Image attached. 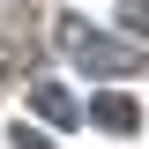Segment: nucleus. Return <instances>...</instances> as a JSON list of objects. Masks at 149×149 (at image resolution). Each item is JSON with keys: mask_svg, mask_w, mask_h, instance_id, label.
<instances>
[{"mask_svg": "<svg viewBox=\"0 0 149 149\" xmlns=\"http://www.w3.org/2000/svg\"><path fill=\"white\" fill-rule=\"evenodd\" d=\"M52 37H60V52H67L82 74H134V67H142V52H134L127 37H112V30H90L82 15H60V30H52Z\"/></svg>", "mask_w": 149, "mask_h": 149, "instance_id": "obj_1", "label": "nucleus"}, {"mask_svg": "<svg viewBox=\"0 0 149 149\" xmlns=\"http://www.w3.org/2000/svg\"><path fill=\"white\" fill-rule=\"evenodd\" d=\"M82 119L104 127V134H134V127H142V104H134L127 90H97L90 104H82Z\"/></svg>", "mask_w": 149, "mask_h": 149, "instance_id": "obj_2", "label": "nucleus"}, {"mask_svg": "<svg viewBox=\"0 0 149 149\" xmlns=\"http://www.w3.org/2000/svg\"><path fill=\"white\" fill-rule=\"evenodd\" d=\"M30 112H37V119H52V127H82V104H74L60 82H30Z\"/></svg>", "mask_w": 149, "mask_h": 149, "instance_id": "obj_3", "label": "nucleus"}, {"mask_svg": "<svg viewBox=\"0 0 149 149\" xmlns=\"http://www.w3.org/2000/svg\"><path fill=\"white\" fill-rule=\"evenodd\" d=\"M119 22H127L134 37H149V0H127V15H119Z\"/></svg>", "mask_w": 149, "mask_h": 149, "instance_id": "obj_4", "label": "nucleus"}, {"mask_svg": "<svg viewBox=\"0 0 149 149\" xmlns=\"http://www.w3.org/2000/svg\"><path fill=\"white\" fill-rule=\"evenodd\" d=\"M15 149H52V134H30V127H15Z\"/></svg>", "mask_w": 149, "mask_h": 149, "instance_id": "obj_5", "label": "nucleus"}]
</instances>
